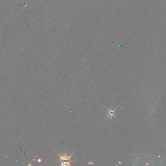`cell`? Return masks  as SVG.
<instances>
[{
	"instance_id": "6da1fadb",
	"label": "cell",
	"mask_w": 166,
	"mask_h": 166,
	"mask_svg": "<svg viewBox=\"0 0 166 166\" xmlns=\"http://www.w3.org/2000/svg\"><path fill=\"white\" fill-rule=\"evenodd\" d=\"M108 110V117H107V118H110V119H112V117L115 116V111L116 110V109H114V110H109V109H107Z\"/></svg>"
}]
</instances>
